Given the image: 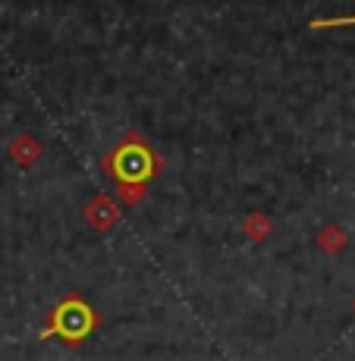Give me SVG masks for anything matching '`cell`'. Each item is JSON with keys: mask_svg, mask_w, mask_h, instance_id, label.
Here are the masks:
<instances>
[{"mask_svg": "<svg viewBox=\"0 0 355 361\" xmlns=\"http://www.w3.org/2000/svg\"><path fill=\"white\" fill-rule=\"evenodd\" d=\"M164 166L167 161L157 151L148 148L142 132H136V129H129L123 135V142L101 157V170L110 173L116 183H151L155 176L164 173Z\"/></svg>", "mask_w": 355, "mask_h": 361, "instance_id": "1", "label": "cell"}, {"mask_svg": "<svg viewBox=\"0 0 355 361\" xmlns=\"http://www.w3.org/2000/svg\"><path fill=\"white\" fill-rule=\"evenodd\" d=\"M97 327V314L95 308L79 295H66L57 308L47 314L44 333L41 336H57L66 349H76V345L85 343V336Z\"/></svg>", "mask_w": 355, "mask_h": 361, "instance_id": "2", "label": "cell"}, {"mask_svg": "<svg viewBox=\"0 0 355 361\" xmlns=\"http://www.w3.org/2000/svg\"><path fill=\"white\" fill-rule=\"evenodd\" d=\"M82 217H85V224L92 226L95 233H110L116 224H120L123 207H120V201H116L114 195L101 192V195L88 198V204L82 207Z\"/></svg>", "mask_w": 355, "mask_h": 361, "instance_id": "3", "label": "cell"}, {"mask_svg": "<svg viewBox=\"0 0 355 361\" xmlns=\"http://www.w3.org/2000/svg\"><path fill=\"white\" fill-rule=\"evenodd\" d=\"M6 154L13 157V164H16V166H32V164H38V157L44 154V148H41V142L35 135H29V132H19V135L6 145Z\"/></svg>", "mask_w": 355, "mask_h": 361, "instance_id": "4", "label": "cell"}, {"mask_svg": "<svg viewBox=\"0 0 355 361\" xmlns=\"http://www.w3.org/2000/svg\"><path fill=\"white\" fill-rule=\"evenodd\" d=\"M242 233H246V239H252V242H267L270 233H274V220H270L264 211H255L242 220Z\"/></svg>", "mask_w": 355, "mask_h": 361, "instance_id": "5", "label": "cell"}, {"mask_svg": "<svg viewBox=\"0 0 355 361\" xmlns=\"http://www.w3.org/2000/svg\"><path fill=\"white\" fill-rule=\"evenodd\" d=\"M318 248H321L324 255H330V258H333V255H339V252L346 248V233L339 230L337 224H327L324 230L318 233Z\"/></svg>", "mask_w": 355, "mask_h": 361, "instance_id": "6", "label": "cell"}, {"mask_svg": "<svg viewBox=\"0 0 355 361\" xmlns=\"http://www.w3.org/2000/svg\"><path fill=\"white\" fill-rule=\"evenodd\" d=\"M148 195V183H116V201H123L126 207L142 204Z\"/></svg>", "mask_w": 355, "mask_h": 361, "instance_id": "7", "label": "cell"}, {"mask_svg": "<svg viewBox=\"0 0 355 361\" xmlns=\"http://www.w3.org/2000/svg\"><path fill=\"white\" fill-rule=\"evenodd\" d=\"M339 25H355V16H337V19H315L311 29H339Z\"/></svg>", "mask_w": 355, "mask_h": 361, "instance_id": "8", "label": "cell"}, {"mask_svg": "<svg viewBox=\"0 0 355 361\" xmlns=\"http://www.w3.org/2000/svg\"><path fill=\"white\" fill-rule=\"evenodd\" d=\"M352 308H355V302H352Z\"/></svg>", "mask_w": 355, "mask_h": 361, "instance_id": "9", "label": "cell"}]
</instances>
